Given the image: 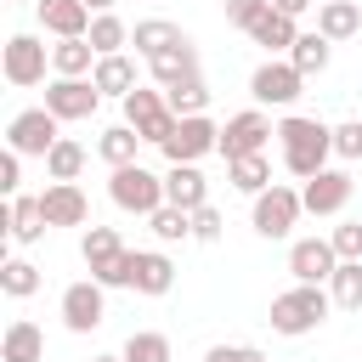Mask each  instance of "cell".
Returning <instances> with one entry per match:
<instances>
[{"label":"cell","mask_w":362,"mask_h":362,"mask_svg":"<svg viewBox=\"0 0 362 362\" xmlns=\"http://www.w3.org/2000/svg\"><path fill=\"white\" fill-rule=\"evenodd\" d=\"M277 147H283V170L311 181L317 170H328V153H334V124L322 119H305V113H288L277 119Z\"/></svg>","instance_id":"obj_1"},{"label":"cell","mask_w":362,"mask_h":362,"mask_svg":"<svg viewBox=\"0 0 362 362\" xmlns=\"http://www.w3.org/2000/svg\"><path fill=\"white\" fill-rule=\"evenodd\" d=\"M328 311H334V294L322 288V283H294V288H283L277 300H272V334H283V339H300V334H317L322 322H328Z\"/></svg>","instance_id":"obj_2"},{"label":"cell","mask_w":362,"mask_h":362,"mask_svg":"<svg viewBox=\"0 0 362 362\" xmlns=\"http://www.w3.org/2000/svg\"><path fill=\"white\" fill-rule=\"evenodd\" d=\"M124 124L141 136V141H153V147H164L170 136H175V113H170V102H164V85L153 90V85H136L130 96H124Z\"/></svg>","instance_id":"obj_3"},{"label":"cell","mask_w":362,"mask_h":362,"mask_svg":"<svg viewBox=\"0 0 362 362\" xmlns=\"http://www.w3.org/2000/svg\"><path fill=\"white\" fill-rule=\"evenodd\" d=\"M107 198H113L124 215H153V209L164 204V175H153V170H141V164H119V170L107 175Z\"/></svg>","instance_id":"obj_4"},{"label":"cell","mask_w":362,"mask_h":362,"mask_svg":"<svg viewBox=\"0 0 362 362\" xmlns=\"http://www.w3.org/2000/svg\"><path fill=\"white\" fill-rule=\"evenodd\" d=\"M305 215V198L294 192V187H283V181H272L266 192H255V209H249V221H255V232L260 238H288L294 232V221Z\"/></svg>","instance_id":"obj_5"},{"label":"cell","mask_w":362,"mask_h":362,"mask_svg":"<svg viewBox=\"0 0 362 362\" xmlns=\"http://www.w3.org/2000/svg\"><path fill=\"white\" fill-rule=\"evenodd\" d=\"M57 141H62V119H57L51 107H23V113L6 124V147L23 153V158H45Z\"/></svg>","instance_id":"obj_6"},{"label":"cell","mask_w":362,"mask_h":362,"mask_svg":"<svg viewBox=\"0 0 362 362\" xmlns=\"http://www.w3.org/2000/svg\"><path fill=\"white\" fill-rule=\"evenodd\" d=\"M79 255H85V266L102 288H124V238L113 226H85Z\"/></svg>","instance_id":"obj_7"},{"label":"cell","mask_w":362,"mask_h":362,"mask_svg":"<svg viewBox=\"0 0 362 362\" xmlns=\"http://www.w3.org/2000/svg\"><path fill=\"white\" fill-rule=\"evenodd\" d=\"M45 68H51V51H45L34 34H11V40H6V51H0V74H6V85L28 90V85L45 79Z\"/></svg>","instance_id":"obj_8"},{"label":"cell","mask_w":362,"mask_h":362,"mask_svg":"<svg viewBox=\"0 0 362 362\" xmlns=\"http://www.w3.org/2000/svg\"><path fill=\"white\" fill-rule=\"evenodd\" d=\"M102 317H107V288L96 277H79L62 288V328L68 334H90V328H102Z\"/></svg>","instance_id":"obj_9"},{"label":"cell","mask_w":362,"mask_h":362,"mask_svg":"<svg viewBox=\"0 0 362 362\" xmlns=\"http://www.w3.org/2000/svg\"><path fill=\"white\" fill-rule=\"evenodd\" d=\"M300 85H305V74H300L288 57H283V62L272 57V62H260V68L249 74V96H255L260 107H288V102L300 96Z\"/></svg>","instance_id":"obj_10"},{"label":"cell","mask_w":362,"mask_h":362,"mask_svg":"<svg viewBox=\"0 0 362 362\" xmlns=\"http://www.w3.org/2000/svg\"><path fill=\"white\" fill-rule=\"evenodd\" d=\"M124 288H136V294H147V300L170 294V288H175L170 255H158V249H124Z\"/></svg>","instance_id":"obj_11"},{"label":"cell","mask_w":362,"mask_h":362,"mask_svg":"<svg viewBox=\"0 0 362 362\" xmlns=\"http://www.w3.org/2000/svg\"><path fill=\"white\" fill-rule=\"evenodd\" d=\"M45 107H51L62 124H74V119H90V113L102 107V90H96L90 74H85V79H62V74H57V79L45 85Z\"/></svg>","instance_id":"obj_12"},{"label":"cell","mask_w":362,"mask_h":362,"mask_svg":"<svg viewBox=\"0 0 362 362\" xmlns=\"http://www.w3.org/2000/svg\"><path fill=\"white\" fill-rule=\"evenodd\" d=\"M272 136H277V124H272L260 107H243V113L226 119V130H221V153H226V158H249V153H266Z\"/></svg>","instance_id":"obj_13"},{"label":"cell","mask_w":362,"mask_h":362,"mask_svg":"<svg viewBox=\"0 0 362 362\" xmlns=\"http://www.w3.org/2000/svg\"><path fill=\"white\" fill-rule=\"evenodd\" d=\"M204 153H221V130H215L204 113H192V119H181L175 136L164 141V158H170V164H198Z\"/></svg>","instance_id":"obj_14"},{"label":"cell","mask_w":362,"mask_h":362,"mask_svg":"<svg viewBox=\"0 0 362 362\" xmlns=\"http://www.w3.org/2000/svg\"><path fill=\"white\" fill-rule=\"evenodd\" d=\"M288 272H294V283H328V277L339 272V255H334L328 238H294Z\"/></svg>","instance_id":"obj_15"},{"label":"cell","mask_w":362,"mask_h":362,"mask_svg":"<svg viewBox=\"0 0 362 362\" xmlns=\"http://www.w3.org/2000/svg\"><path fill=\"white\" fill-rule=\"evenodd\" d=\"M40 209H45V226H85L90 221V198L79 192V181H51L40 192Z\"/></svg>","instance_id":"obj_16"},{"label":"cell","mask_w":362,"mask_h":362,"mask_svg":"<svg viewBox=\"0 0 362 362\" xmlns=\"http://www.w3.org/2000/svg\"><path fill=\"white\" fill-rule=\"evenodd\" d=\"M300 198H305V215H339L351 204V175L345 170H317L300 187Z\"/></svg>","instance_id":"obj_17"},{"label":"cell","mask_w":362,"mask_h":362,"mask_svg":"<svg viewBox=\"0 0 362 362\" xmlns=\"http://www.w3.org/2000/svg\"><path fill=\"white\" fill-rule=\"evenodd\" d=\"M40 6V28L45 34H57V40H85L90 34V6L85 0H34Z\"/></svg>","instance_id":"obj_18"},{"label":"cell","mask_w":362,"mask_h":362,"mask_svg":"<svg viewBox=\"0 0 362 362\" xmlns=\"http://www.w3.org/2000/svg\"><path fill=\"white\" fill-rule=\"evenodd\" d=\"M164 204H175V209H204L209 204V181H204V170L198 164H170V175H164Z\"/></svg>","instance_id":"obj_19"},{"label":"cell","mask_w":362,"mask_h":362,"mask_svg":"<svg viewBox=\"0 0 362 362\" xmlns=\"http://www.w3.org/2000/svg\"><path fill=\"white\" fill-rule=\"evenodd\" d=\"M317 34L322 40H356L362 34V0H322L317 6Z\"/></svg>","instance_id":"obj_20"},{"label":"cell","mask_w":362,"mask_h":362,"mask_svg":"<svg viewBox=\"0 0 362 362\" xmlns=\"http://www.w3.org/2000/svg\"><path fill=\"white\" fill-rule=\"evenodd\" d=\"M147 74H153L158 85H175V79H192V74H198V45H192V34H187V40H175L170 51H158V57H147Z\"/></svg>","instance_id":"obj_21"},{"label":"cell","mask_w":362,"mask_h":362,"mask_svg":"<svg viewBox=\"0 0 362 362\" xmlns=\"http://www.w3.org/2000/svg\"><path fill=\"white\" fill-rule=\"evenodd\" d=\"M0 362H45V334H40V322L17 317V322L0 334Z\"/></svg>","instance_id":"obj_22"},{"label":"cell","mask_w":362,"mask_h":362,"mask_svg":"<svg viewBox=\"0 0 362 362\" xmlns=\"http://www.w3.org/2000/svg\"><path fill=\"white\" fill-rule=\"evenodd\" d=\"M90 79H96V90L102 96H130L136 90V62L124 57V51H113V57H96V68H90Z\"/></svg>","instance_id":"obj_23"},{"label":"cell","mask_w":362,"mask_h":362,"mask_svg":"<svg viewBox=\"0 0 362 362\" xmlns=\"http://www.w3.org/2000/svg\"><path fill=\"white\" fill-rule=\"evenodd\" d=\"M90 68H96V45H90V40H57V45H51V74L85 79Z\"/></svg>","instance_id":"obj_24"},{"label":"cell","mask_w":362,"mask_h":362,"mask_svg":"<svg viewBox=\"0 0 362 362\" xmlns=\"http://www.w3.org/2000/svg\"><path fill=\"white\" fill-rule=\"evenodd\" d=\"M6 226H11V238L17 243H40L51 226H45V209H40V198H28V192H17L11 198V215H6Z\"/></svg>","instance_id":"obj_25"},{"label":"cell","mask_w":362,"mask_h":362,"mask_svg":"<svg viewBox=\"0 0 362 362\" xmlns=\"http://www.w3.org/2000/svg\"><path fill=\"white\" fill-rule=\"evenodd\" d=\"M175 40H187L170 17H147V23H136L130 28V45H136V57H158V51H170Z\"/></svg>","instance_id":"obj_26"},{"label":"cell","mask_w":362,"mask_h":362,"mask_svg":"<svg viewBox=\"0 0 362 362\" xmlns=\"http://www.w3.org/2000/svg\"><path fill=\"white\" fill-rule=\"evenodd\" d=\"M249 40H255V45H266V51H288V45L300 40V28H294V17H283L277 6H266V17L249 28Z\"/></svg>","instance_id":"obj_27"},{"label":"cell","mask_w":362,"mask_h":362,"mask_svg":"<svg viewBox=\"0 0 362 362\" xmlns=\"http://www.w3.org/2000/svg\"><path fill=\"white\" fill-rule=\"evenodd\" d=\"M226 181L238 187V192H266L272 187V164H266V153H249V158H226Z\"/></svg>","instance_id":"obj_28"},{"label":"cell","mask_w":362,"mask_h":362,"mask_svg":"<svg viewBox=\"0 0 362 362\" xmlns=\"http://www.w3.org/2000/svg\"><path fill=\"white\" fill-rule=\"evenodd\" d=\"M328 57H334V40H322L317 28H311V34H300V40L288 45V62H294L305 79H311V74H322V68H328Z\"/></svg>","instance_id":"obj_29"},{"label":"cell","mask_w":362,"mask_h":362,"mask_svg":"<svg viewBox=\"0 0 362 362\" xmlns=\"http://www.w3.org/2000/svg\"><path fill=\"white\" fill-rule=\"evenodd\" d=\"M164 102H170L175 119H192V113L209 107V85H204L198 74H192V79H175V85H164Z\"/></svg>","instance_id":"obj_30"},{"label":"cell","mask_w":362,"mask_h":362,"mask_svg":"<svg viewBox=\"0 0 362 362\" xmlns=\"http://www.w3.org/2000/svg\"><path fill=\"white\" fill-rule=\"evenodd\" d=\"M79 170H85V147H79L74 136H62V141L45 153V175H51V181H79Z\"/></svg>","instance_id":"obj_31"},{"label":"cell","mask_w":362,"mask_h":362,"mask_svg":"<svg viewBox=\"0 0 362 362\" xmlns=\"http://www.w3.org/2000/svg\"><path fill=\"white\" fill-rule=\"evenodd\" d=\"M328 294H334V305L362 311V260H339V272L328 277Z\"/></svg>","instance_id":"obj_32"},{"label":"cell","mask_w":362,"mask_h":362,"mask_svg":"<svg viewBox=\"0 0 362 362\" xmlns=\"http://www.w3.org/2000/svg\"><path fill=\"white\" fill-rule=\"evenodd\" d=\"M90 45H96V57H113V51H124V40H130V28L113 17V11H96L90 17V34H85Z\"/></svg>","instance_id":"obj_33"},{"label":"cell","mask_w":362,"mask_h":362,"mask_svg":"<svg viewBox=\"0 0 362 362\" xmlns=\"http://www.w3.org/2000/svg\"><path fill=\"white\" fill-rule=\"evenodd\" d=\"M136 147H141V136L130 130V124H113V130H102V141H96V153L119 170V164H136Z\"/></svg>","instance_id":"obj_34"},{"label":"cell","mask_w":362,"mask_h":362,"mask_svg":"<svg viewBox=\"0 0 362 362\" xmlns=\"http://www.w3.org/2000/svg\"><path fill=\"white\" fill-rule=\"evenodd\" d=\"M147 221H153V238H158V243H187V238H192V215L175 209V204H158Z\"/></svg>","instance_id":"obj_35"},{"label":"cell","mask_w":362,"mask_h":362,"mask_svg":"<svg viewBox=\"0 0 362 362\" xmlns=\"http://www.w3.org/2000/svg\"><path fill=\"white\" fill-rule=\"evenodd\" d=\"M0 288H6L11 300H28V294L40 288V266H34V260H6V266H0Z\"/></svg>","instance_id":"obj_36"},{"label":"cell","mask_w":362,"mask_h":362,"mask_svg":"<svg viewBox=\"0 0 362 362\" xmlns=\"http://www.w3.org/2000/svg\"><path fill=\"white\" fill-rule=\"evenodd\" d=\"M124 362H170V339L153 334V328H141V334L124 339Z\"/></svg>","instance_id":"obj_37"},{"label":"cell","mask_w":362,"mask_h":362,"mask_svg":"<svg viewBox=\"0 0 362 362\" xmlns=\"http://www.w3.org/2000/svg\"><path fill=\"white\" fill-rule=\"evenodd\" d=\"M328 243H334L339 260H362V221H339V226L328 232Z\"/></svg>","instance_id":"obj_38"},{"label":"cell","mask_w":362,"mask_h":362,"mask_svg":"<svg viewBox=\"0 0 362 362\" xmlns=\"http://www.w3.org/2000/svg\"><path fill=\"white\" fill-rule=\"evenodd\" d=\"M266 6H272V0H226V23L249 34V28H255V23L266 17Z\"/></svg>","instance_id":"obj_39"},{"label":"cell","mask_w":362,"mask_h":362,"mask_svg":"<svg viewBox=\"0 0 362 362\" xmlns=\"http://www.w3.org/2000/svg\"><path fill=\"white\" fill-rule=\"evenodd\" d=\"M221 226H226V221H221V209H215V204L192 209V238H198V243H221Z\"/></svg>","instance_id":"obj_40"},{"label":"cell","mask_w":362,"mask_h":362,"mask_svg":"<svg viewBox=\"0 0 362 362\" xmlns=\"http://www.w3.org/2000/svg\"><path fill=\"white\" fill-rule=\"evenodd\" d=\"M334 153H339V158H362V119L334 124Z\"/></svg>","instance_id":"obj_41"},{"label":"cell","mask_w":362,"mask_h":362,"mask_svg":"<svg viewBox=\"0 0 362 362\" xmlns=\"http://www.w3.org/2000/svg\"><path fill=\"white\" fill-rule=\"evenodd\" d=\"M0 192H6V198L23 192V153H11V147H6V158H0Z\"/></svg>","instance_id":"obj_42"},{"label":"cell","mask_w":362,"mask_h":362,"mask_svg":"<svg viewBox=\"0 0 362 362\" xmlns=\"http://www.w3.org/2000/svg\"><path fill=\"white\" fill-rule=\"evenodd\" d=\"M204 362H266V356H260L255 345H209Z\"/></svg>","instance_id":"obj_43"},{"label":"cell","mask_w":362,"mask_h":362,"mask_svg":"<svg viewBox=\"0 0 362 362\" xmlns=\"http://www.w3.org/2000/svg\"><path fill=\"white\" fill-rule=\"evenodd\" d=\"M272 6H277L283 17H305V11H311V0H272Z\"/></svg>","instance_id":"obj_44"},{"label":"cell","mask_w":362,"mask_h":362,"mask_svg":"<svg viewBox=\"0 0 362 362\" xmlns=\"http://www.w3.org/2000/svg\"><path fill=\"white\" fill-rule=\"evenodd\" d=\"M85 6H90V11H113L119 0H85Z\"/></svg>","instance_id":"obj_45"},{"label":"cell","mask_w":362,"mask_h":362,"mask_svg":"<svg viewBox=\"0 0 362 362\" xmlns=\"http://www.w3.org/2000/svg\"><path fill=\"white\" fill-rule=\"evenodd\" d=\"M90 362H124V351H119V356H90Z\"/></svg>","instance_id":"obj_46"}]
</instances>
